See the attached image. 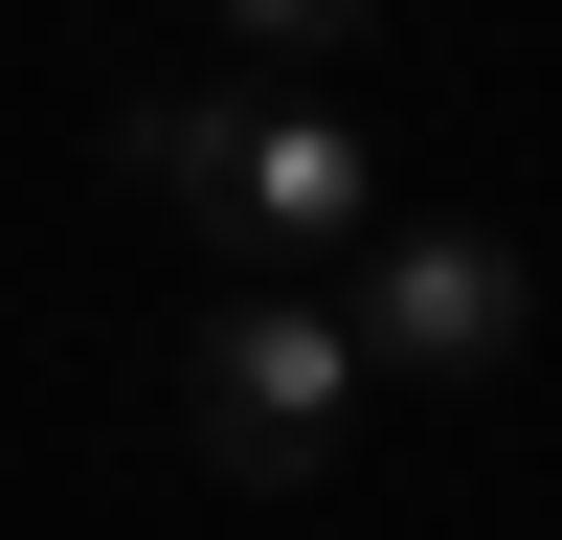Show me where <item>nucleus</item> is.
<instances>
[{
	"instance_id": "obj_4",
	"label": "nucleus",
	"mask_w": 562,
	"mask_h": 540,
	"mask_svg": "<svg viewBox=\"0 0 562 540\" xmlns=\"http://www.w3.org/2000/svg\"><path fill=\"white\" fill-rule=\"evenodd\" d=\"M225 158H248V90H135L113 113V203L203 225V248H225Z\"/></svg>"
},
{
	"instance_id": "obj_3",
	"label": "nucleus",
	"mask_w": 562,
	"mask_h": 540,
	"mask_svg": "<svg viewBox=\"0 0 562 540\" xmlns=\"http://www.w3.org/2000/svg\"><path fill=\"white\" fill-rule=\"evenodd\" d=\"M360 225H383V135L315 113V90H248V158H225V270H315V293H338Z\"/></svg>"
},
{
	"instance_id": "obj_5",
	"label": "nucleus",
	"mask_w": 562,
	"mask_h": 540,
	"mask_svg": "<svg viewBox=\"0 0 562 540\" xmlns=\"http://www.w3.org/2000/svg\"><path fill=\"white\" fill-rule=\"evenodd\" d=\"M360 23H383V0H225V45H293V68H315V45H360Z\"/></svg>"
},
{
	"instance_id": "obj_2",
	"label": "nucleus",
	"mask_w": 562,
	"mask_h": 540,
	"mask_svg": "<svg viewBox=\"0 0 562 540\" xmlns=\"http://www.w3.org/2000/svg\"><path fill=\"white\" fill-rule=\"evenodd\" d=\"M338 338H360V383H495L518 360V248L450 203H383L338 270Z\"/></svg>"
},
{
	"instance_id": "obj_1",
	"label": "nucleus",
	"mask_w": 562,
	"mask_h": 540,
	"mask_svg": "<svg viewBox=\"0 0 562 540\" xmlns=\"http://www.w3.org/2000/svg\"><path fill=\"white\" fill-rule=\"evenodd\" d=\"M360 338H338V293L315 270H225L203 315H180V450L203 473H248V495H315L360 450Z\"/></svg>"
}]
</instances>
